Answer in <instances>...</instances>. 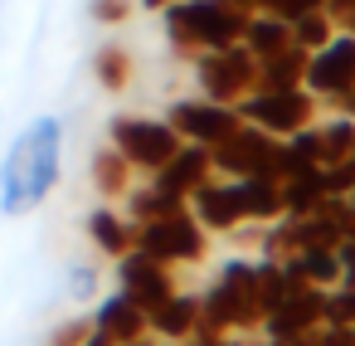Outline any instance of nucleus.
I'll list each match as a JSON object with an SVG mask.
<instances>
[{"mask_svg": "<svg viewBox=\"0 0 355 346\" xmlns=\"http://www.w3.org/2000/svg\"><path fill=\"white\" fill-rule=\"evenodd\" d=\"M185 346H229V336H219V331H195V336H185Z\"/></svg>", "mask_w": 355, "mask_h": 346, "instance_id": "nucleus-36", "label": "nucleus"}, {"mask_svg": "<svg viewBox=\"0 0 355 346\" xmlns=\"http://www.w3.org/2000/svg\"><path fill=\"white\" fill-rule=\"evenodd\" d=\"M166 122L180 132V142H200V147H219L243 117H239V108H229V103H209V98H180V103H171V113H166Z\"/></svg>", "mask_w": 355, "mask_h": 346, "instance_id": "nucleus-11", "label": "nucleus"}, {"mask_svg": "<svg viewBox=\"0 0 355 346\" xmlns=\"http://www.w3.org/2000/svg\"><path fill=\"white\" fill-rule=\"evenodd\" d=\"M287 44H292V25H287V20H277L272 10H258V15H248L243 49H248L253 59H268V54H277V49H287Z\"/></svg>", "mask_w": 355, "mask_h": 346, "instance_id": "nucleus-22", "label": "nucleus"}, {"mask_svg": "<svg viewBox=\"0 0 355 346\" xmlns=\"http://www.w3.org/2000/svg\"><path fill=\"white\" fill-rule=\"evenodd\" d=\"M243 122L272 132V137H292L297 127H306L316 117V98L306 88H282V93H248L234 103Z\"/></svg>", "mask_w": 355, "mask_h": 346, "instance_id": "nucleus-8", "label": "nucleus"}, {"mask_svg": "<svg viewBox=\"0 0 355 346\" xmlns=\"http://www.w3.org/2000/svg\"><path fill=\"white\" fill-rule=\"evenodd\" d=\"M93 327H98V331H107L112 341H132V336H146V331H151V312H146L127 288H117L112 297H103V302H98Z\"/></svg>", "mask_w": 355, "mask_h": 346, "instance_id": "nucleus-15", "label": "nucleus"}, {"mask_svg": "<svg viewBox=\"0 0 355 346\" xmlns=\"http://www.w3.org/2000/svg\"><path fill=\"white\" fill-rule=\"evenodd\" d=\"M229 346H272V341H229Z\"/></svg>", "mask_w": 355, "mask_h": 346, "instance_id": "nucleus-42", "label": "nucleus"}, {"mask_svg": "<svg viewBox=\"0 0 355 346\" xmlns=\"http://www.w3.org/2000/svg\"><path fill=\"white\" fill-rule=\"evenodd\" d=\"M93 331V322L88 317H69V322H59L54 331H49V346H83V336Z\"/></svg>", "mask_w": 355, "mask_h": 346, "instance_id": "nucleus-33", "label": "nucleus"}, {"mask_svg": "<svg viewBox=\"0 0 355 346\" xmlns=\"http://www.w3.org/2000/svg\"><path fill=\"white\" fill-rule=\"evenodd\" d=\"M316 137H321V166H336V161H345L355 151V117L336 113V117H326L316 127Z\"/></svg>", "mask_w": 355, "mask_h": 346, "instance_id": "nucleus-26", "label": "nucleus"}, {"mask_svg": "<svg viewBox=\"0 0 355 346\" xmlns=\"http://www.w3.org/2000/svg\"><path fill=\"white\" fill-rule=\"evenodd\" d=\"M107 142L127 156V166L132 171H161L171 156H175V147H180V132L166 122V117H127V113H117L112 122H107Z\"/></svg>", "mask_w": 355, "mask_h": 346, "instance_id": "nucleus-5", "label": "nucleus"}, {"mask_svg": "<svg viewBox=\"0 0 355 346\" xmlns=\"http://www.w3.org/2000/svg\"><path fill=\"white\" fill-rule=\"evenodd\" d=\"M205 244H209V234H205V224L190 215V205L166 210V215L137 224V249L151 254V258H161V263H171V268H175V263H200V258H205Z\"/></svg>", "mask_w": 355, "mask_h": 346, "instance_id": "nucleus-4", "label": "nucleus"}, {"mask_svg": "<svg viewBox=\"0 0 355 346\" xmlns=\"http://www.w3.org/2000/svg\"><path fill=\"white\" fill-rule=\"evenodd\" d=\"M64 171V122L54 113L25 122L15 142L0 156V215H30L40 210Z\"/></svg>", "mask_w": 355, "mask_h": 346, "instance_id": "nucleus-1", "label": "nucleus"}, {"mask_svg": "<svg viewBox=\"0 0 355 346\" xmlns=\"http://www.w3.org/2000/svg\"><path fill=\"white\" fill-rule=\"evenodd\" d=\"M83 229H88V239L98 244V254H107V258H122L127 249H137V220L117 215L112 205H98V210H88Z\"/></svg>", "mask_w": 355, "mask_h": 346, "instance_id": "nucleus-16", "label": "nucleus"}, {"mask_svg": "<svg viewBox=\"0 0 355 346\" xmlns=\"http://www.w3.org/2000/svg\"><path fill=\"white\" fill-rule=\"evenodd\" d=\"M321 317H326L331 327H355V288H350V283L326 288V307H321Z\"/></svg>", "mask_w": 355, "mask_h": 346, "instance_id": "nucleus-29", "label": "nucleus"}, {"mask_svg": "<svg viewBox=\"0 0 355 346\" xmlns=\"http://www.w3.org/2000/svg\"><path fill=\"white\" fill-rule=\"evenodd\" d=\"M321 307H326V288H316V283H297L268 317H263V336L272 341V346H292V341H302V336H311L326 317H321Z\"/></svg>", "mask_w": 355, "mask_h": 346, "instance_id": "nucleus-10", "label": "nucleus"}, {"mask_svg": "<svg viewBox=\"0 0 355 346\" xmlns=\"http://www.w3.org/2000/svg\"><path fill=\"white\" fill-rule=\"evenodd\" d=\"M292 263H297V273H302L306 283H316V288H336L340 273H345V268H340V254L326 249V244H306Z\"/></svg>", "mask_w": 355, "mask_h": 346, "instance_id": "nucleus-25", "label": "nucleus"}, {"mask_svg": "<svg viewBox=\"0 0 355 346\" xmlns=\"http://www.w3.org/2000/svg\"><path fill=\"white\" fill-rule=\"evenodd\" d=\"M253 74H258V59L243 49V40L229 49H200L195 54V83H200V98H209V103L234 108L239 98L253 93Z\"/></svg>", "mask_w": 355, "mask_h": 346, "instance_id": "nucleus-6", "label": "nucleus"}, {"mask_svg": "<svg viewBox=\"0 0 355 346\" xmlns=\"http://www.w3.org/2000/svg\"><path fill=\"white\" fill-rule=\"evenodd\" d=\"M302 88L321 103L340 98L345 88H355V35L336 30L321 49L306 54V74H302Z\"/></svg>", "mask_w": 355, "mask_h": 346, "instance_id": "nucleus-9", "label": "nucleus"}, {"mask_svg": "<svg viewBox=\"0 0 355 346\" xmlns=\"http://www.w3.org/2000/svg\"><path fill=\"white\" fill-rule=\"evenodd\" d=\"M302 254V229H297V215H277L263 224L258 234V258L263 263H292Z\"/></svg>", "mask_w": 355, "mask_h": 346, "instance_id": "nucleus-21", "label": "nucleus"}, {"mask_svg": "<svg viewBox=\"0 0 355 346\" xmlns=\"http://www.w3.org/2000/svg\"><path fill=\"white\" fill-rule=\"evenodd\" d=\"M336 30H340V25H336V20H331L326 10H311V15L292 20V44H302V49L311 54V49H321V44H326V40H331Z\"/></svg>", "mask_w": 355, "mask_h": 346, "instance_id": "nucleus-28", "label": "nucleus"}, {"mask_svg": "<svg viewBox=\"0 0 355 346\" xmlns=\"http://www.w3.org/2000/svg\"><path fill=\"white\" fill-rule=\"evenodd\" d=\"M311 341H316V346H355V327H331V322H321Z\"/></svg>", "mask_w": 355, "mask_h": 346, "instance_id": "nucleus-35", "label": "nucleus"}, {"mask_svg": "<svg viewBox=\"0 0 355 346\" xmlns=\"http://www.w3.org/2000/svg\"><path fill=\"white\" fill-rule=\"evenodd\" d=\"M117 288H127L146 312H156L171 293H175V278H171V263L141 254V249H127L117 258Z\"/></svg>", "mask_w": 355, "mask_h": 346, "instance_id": "nucleus-13", "label": "nucleus"}, {"mask_svg": "<svg viewBox=\"0 0 355 346\" xmlns=\"http://www.w3.org/2000/svg\"><path fill=\"white\" fill-rule=\"evenodd\" d=\"M83 346H117V341H112V336H107V331H98V327H93V331H88V336H83Z\"/></svg>", "mask_w": 355, "mask_h": 346, "instance_id": "nucleus-37", "label": "nucleus"}, {"mask_svg": "<svg viewBox=\"0 0 355 346\" xmlns=\"http://www.w3.org/2000/svg\"><path fill=\"white\" fill-rule=\"evenodd\" d=\"M161 20H166V40L190 59L200 49H229L248 30V10H239L234 0H171Z\"/></svg>", "mask_w": 355, "mask_h": 346, "instance_id": "nucleus-3", "label": "nucleus"}, {"mask_svg": "<svg viewBox=\"0 0 355 346\" xmlns=\"http://www.w3.org/2000/svg\"><path fill=\"white\" fill-rule=\"evenodd\" d=\"M345 200H350V215H355V190H350V195H345Z\"/></svg>", "mask_w": 355, "mask_h": 346, "instance_id": "nucleus-44", "label": "nucleus"}, {"mask_svg": "<svg viewBox=\"0 0 355 346\" xmlns=\"http://www.w3.org/2000/svg\"><path fill=\"white\" fill-rule=\"evenodd\" d=\"M268 10L277 15V20H302V15H311V10H326V0H268Z\"/></svg>", "mask_w": 355, "mask_h": 346, "instance_id": "nucleus-34", "label": "nucleus"}, {"mask_svg": "<svg viewBox=\"0 0 355 346\" xmlns=\"http://www.w3.org/2000/svg\"><path fill=\"white\" fill-rule=\"evenodd\" d=\"M326 200V181H321V166L311 171H297V176H282V215H306Z\"/></svg>", "mask_w": 355, "mask_h": 346, "instance_id": "nucleus-24", "label": "nucleus"}, {"mask_svg": "<svg viewBox=\"0 0 355 346\" xmlns=\"http://www.w3.org/2000/svg\"><path fill=\"white\" fill-rule=\"evenodd\" d=\"M239 10H248V15H258V10H268V0H234Z\"/></svg>", "mask_w": 355, "mask_h": 346, "instance_id": "nucleus-38", "label": "nucleus"}, {"mask_svg": "<svg viewBox=\"0 0 355 346\" xmlns=\"http://www.w3.org/2000/svg\"><path fill=\"white\" fill-rule=\"evenodd\" d=\"M195 322H200V297L195 293H180V288L151 312V331L166 336V341H185L195 331Z\"/></svg>", "mask_w": 355, "mask_h": 346, "instance_id": "nucleus-19", "label": "nucleus"}, {"mask_svg": "<svg viewBox=\"0 0 355 346\" xmlns=\"http://www.w3.org/2000/svg\"><path fill=\"white\" fill-rule=\"evenodd\" d=\"M302 74H306V49L302 44H287L268 59H258V74H253V93H282V88H302Z\"/></svg>", "mask_w": 355, "mask_h": 346, "instance_id": "nucleus-17", "label": "nucleus"}, {"mask_svg": "<svg viewBox=\"0 0 355 346\" xmlns=\"http://www.w3.org/2000/svg\"><path fill=\"white\" fill-rule=\"evenodd\" d=\"M117 346H156V341H151V331H146V336H132V341H117Z\"/></svg>", "mask_w": 355, "mask_h": 346, "instance_id": "nucleus-39", "label": "nucleus"}, {"mask_svg": "<svg viewBox=\"0 0 355 346\" xmlns=\"http://www.w3.org/2000/svg\"><path fill=\"white\" fill-rule=\"evenodd\" d=\"M234 181H239L243 220H253V224H268V220H277V215H282V176H268V171H258V176H234Z\"/></svg>", "mask_w": 355, "mask_h": 346, "instance_id": "nucleus-18", "label": "nucleus"}, {"mask_svg": "<svg viewBox=\"0 0 355 346\" xmlns=\"http://www.w3.org/2000/svg\"><path fill=\"white\" fill-rule=\"evenodd\" d=\"M209 176H214L209 147H200V142H180L175 156H171L161 171H151V186H156L161 195H171V200H190V190H195L200 181H209Z\"/></svg>", "mask_w": 355, "mask_h": 346, "instance_id": "nucleus-14", "label": "nucleus"}, {"mask_svg": "<svg viewBox=\"0 0 355 346\" xmlns=\"http://www.w3.org/2000/svg\"><path fill=\"white\" fill-rule=\"evenodd\" d=\"M311 336H316V331H311ZM311 336H302V341H292V346H316V341H311Z\"/></svg>", "mask_w": 355, "mask_h": 346, "instance_id": "nucleus-43", "label": "nucleus"}, {"mask_svg": "<svg viewBox=\"0 0 355 346\" xmlns=\"http://www.w3.org/2000/svg\"><path fill=\"white\" fill-rule=\"evenodd\" d=\"M88 15H93L98 25H127L132 0H88Z\"/></svg>", "mask_w": 355, "mask_h": 346, "instance_id": "nucleus-32", "label": "nucleus"}, {"mask_svg": "<svg viewBox=\"0 0 355 346\" xmlns=\"http://www.w3.org/2000/svg\"><path fill=\"white\" fill-rule=\"evenodd\" d=\"M263 327V302H258V258H224L219 278L205 288L200 297V322L195 331H253ZM190 331V336H195Z\"/></svg>", "mask_w": 355, "mask_h": 346, "instance_id": "nucleus-2", "label": "nucleus"}, {"mask_svg": "<svg viewBox=\"0 0 355 346\" xmlns=\"http://www.w3.org/2000/svg\"><path fill=\"white\" fill-rule=\"evenodd\" d=\"M340 30H345V35H355V10L345 15V25H340Z\"/></svg>", "mask_w": 355, "mask_h": 346, "instance_id": "nucleus-41", "label": "nucleus"}, {"mask_svg": "<svg viewBox=\"0 0 355 346\" xmlns=\"http://www.w3.org/2000/svg\"><path fill=\"white\" fill-rule=\"evenodd\" d=\"M93 79H98L103 93H122L137 79V64H132L127 44H98L93 49Z\"/></svg>", "mask_w": 355, "mask_h": 346, "instance_id": "nucleus-23", "label": "nucleus"}, {"mask_svg": "<svg viewBox=\"0 0 355 346\" xmlns=\"http://www.w3.org/2000/svg\"><path fill=\"white\" fill-rule=\"evenodd\" d=\"M141 6H146V10H156V15H161V10H166V6H171V0H141Z\"/></svg>", "mask_w": 355, "mask_h": 346, "instance_id": "nucleus-40", "label": "nucleus"}, {"mask_svg": "<svg viewBox=\"0 0 355 346\" xmlns=\"http://www.w3.org/2000/svg\"><path fill=\"white\" fill-rule=\"evenodd\" d=\"M190 215L205 224V234H234L243 224V200H239V181L234 176H209L190 190Z\"/></svg>", "mask_w": 355, "mask_h": 346, "instance_id": "nucleus-12", "label": "nucleus"}, {"mask_svg": "<svg viewBox=\"0 0 355 346\" xmlns=\"http://www.w3.org/2000/svg\"><path fill=\"white\" fill-rule=\"evenodd\" d=\"M277 142L282 137H272L253 122H239L219 147H209V161L219 176H258V171L277 176Z\"/></svg>", "mask_w": 355, "mask_h": 346, "instance_id": "nucleus-7", "label": "nucleus"}, {"mask_svg": "<svg viewBox=\"0 0 355 346\" xmlns=\"http://www.w3.org/2000/svg\"><path fill=\"white\" fill-rule=\"evenodd\" d=\"M88 176H93L98 195H107V200H122V195L132 190V166H127V156H122L112 142L93 151V161H88Z\"/></svg>", "mask_w": 355, "mask_h": 346, "instance_id": "nucleus-20", "label": "nucleus"}, {"mask_svg": "<svg viewBox=\"0 0 355 346\" xmlns=\"http://www.w3.org/2000/svg\"><path fill=\"white\" fill-rule=\"evenodd\" d=\"M321 181H326V195H350L355 190V151L336 166H321Z\"/></svg>", "mask_w": 355, "mask_h": 346, "instance_id": "nucleus-31", "label": "nucleus"}, {"mask_svg": "<svg viewBox=\"0 0 355 346\" xmlns=\"http://www.w3.org/2000/svg\"><path fill=\"white\" fill-rule=\"evenodd\" d=\"M69 297L73 302H93L98 297V268L93 263H69Z\"/></svg>", "mask_w": 355, "mask_h": 346, "instance_id": "nucleus-30", "label": "nucleus"}, {"mask_svg": "<svg viewBox=\"0 0 355 346\" xmlns=\"http://www.w3.org/2000/svg\"><path fill=\"white\" fill-rule=\"evenodd\" d=\"M122 200H127V220H137V224H141V220H156V215H166V210H180V205H185V200H171V195H161V190H156L151 181H146V186H132V190H127Z\"/></svg>", "mask_w": 355, "mask_h": 346, "instance_id": "nucleus-27", "label": "nucleus"}]
</instances>
